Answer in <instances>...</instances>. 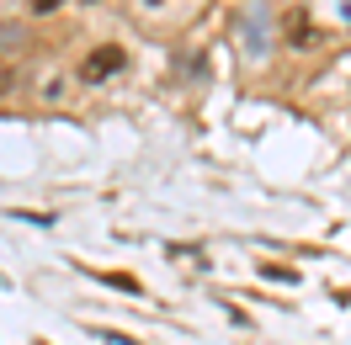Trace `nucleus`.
Instances as JSON below:
<instances>
[{
	"label": "nucleus",
	"instance_id": "39448f33",
	"mask_svg": "<svg viewBox=\"0 0 351 345\" xmlns=\"http://www.w3.org/2000/svg\"><path fill=\"white\" fill-rule=\"evenodd\" d=\"M53 5H59V0H32V16H48Z\"/></svg>",
	"mask_w": 351,
	"mask_h": 345
},
{
	"label": "nucleus",
	"instance_id": "0eeeda50",
	"mask_svg": "<svg viewBox=\"0 0 351 345\" xmlns=\"http://www.w3.org/2000/svg\"><path fill=\"white\" fill-rule=\"evenodd\" d=\"M149 5H154V0H149Z\"/></svg>",
	"mask_w": 351,
	"mask_h": 345
},
{
	"label": "nucleus",
	"instance_id": "423d86ee",
	"mask_svg": "<svg viewBox=\"0 0 351 345\" xmlns=\"http://www.w3.org/2000/svg\"><path fill=\"white\" fill-rule=\"evenodd\" d=\"M11 86V64H0V90Z\"/></svg>",
	"mask_w": 351,
	"mask_h": 345
},
{
	"label": "nucleus",
	"instance_id": "f03ea898",
	"mask_svg": "<svg viewBox=\"0 0 351 345\" xmlns=\"http://www.w3.org/2000/svg\"><path fill=\"white\" fill-rule=\"evenodd\" d=\"M128 64V48H117V43H107V48H96L86 64H80V75L86 80H107V75H117V69Z\"/></svg>",
	"mask_w": 351,
	"mask_h": 345
},
{
	"label": "nucleus",
	"instance_id": "f257e3e1",
	"mask_svg": "<svg viewBox=\"0 0 351 345\" xmlns=\"http://www.w3.org/2000/svg\"><path fill=\"white\" fill-rule=\"evenodd\" d=\"M282 32H287V43H293V48H325V32L314 27L308 5H287V16H282Z\"/></svg>",
	"mask_w": 351,
	"mask_h": 345
},
{
	"label": "nucleus",
	"instance_id": "20e7f679",
	"mask_svg": "<svg viewBox=\"0 0 351 345\" xmlns=\"http://www.w3.org/2000/svg\"><path fill=\"white\" fill-rule=\"evenodd\" d=\"M107 281H112V287H123V292H138V281H133V277H123V271H112Z\"/></svg>",
	"mask_w": 351,
	"mask_h": 345
},
{
	"label": "nucleus",
	"instance_id": "7ed1b4c3",
	"mask_svg": "<svg viewBox=\"0 0 351 345\" xmlns=\"http://www.w3.org/2000/svg\"><path fill=\"white\" fill-rule=\"evenodd\" d=\"M271 281H298V271H287V266H261Z\"/></svg>",
	"mask_w": 351,
	"mask_h": 345
}]
</instances>
